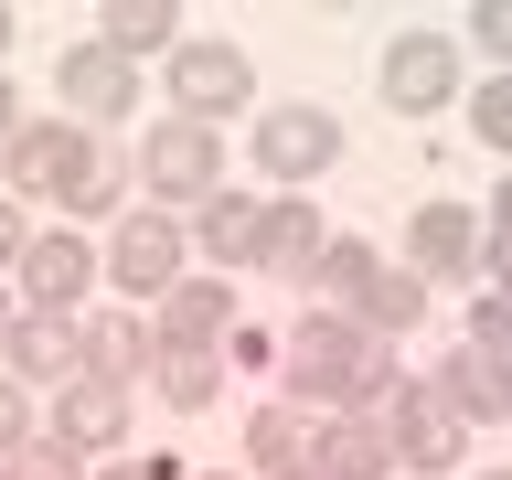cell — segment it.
<instances>
[{"mask_svg":"<svg viewBox=\"0 0 512 480\" xmlns=\"http://www.w3.org/2000/svg\"><path fill=\"white\" fill-rule=\"evenodd\" d=\"M54 96L75 107V128H107V118H128L139 107V64L128 54H107V43H64V64H54Z\"/></svg>","mask_w":512,"mask_h":480,"instance_id":"cell-11","label":"cell"},{"mask_svg":"<svg viewBox=\"0 0 512 480\" xmlns=\"http://www.w3.org/2000/svg\"><path fill=\"white\" fill-rule=\"evenodd\" d=\"M139 182L160 192V214H182V203H214V192H224V128L160 118L150 139H139Z\"/></svg>","mask_w":512,"mask_h":480,"instance_id":"cell-6","label":"cell"},{"mask_svg":"<svg viewBox=\"0 0 512 480\" xmlns=\"http://www.w3.org/2000/svg\"><path fill=\"white\" fill-rule=\"evenodd\" d=\"M182 278H192V224L160 214V203H128L118 235H107V288H118V310H160Z\"/></svg>","mask_w":512,"mask_h":480,"instance_id":"cell-4","label":"cell"},{"mask_svg":"<svg viewBox=\"0 0 512 480\" xmlns=\"http://www.w3.org/2000/svg\"><path fill=\"white\" fill-rule=\"evenodd\" d=\"M192 256H214L224 278H235V267H256V235H267V203H256V192H214V203H192Z\"/></svg>","mask_w":512,"mask_h":480,"instance_id":"cell-17","label":"cell"},{"mask_svg":"<svg viewBox=\"0 0 512 480\" xmlns=\"http://www.w3.org/2000/svg\"><path fill=\"white\" fill-rule=\"evenodd\" d=\"M320 246H331V235H320L310 192H278V203H267V235H256V267H278V278H310Z\"/></svg>","mask_w":512,"mask_h":480,"instance_id":"cell-20","label":"cell"},{"mask_svg":"<svg viewBox=\"0 0 512 480\" xmlns=\"http://www.w3.org/2000/svg\"><path fill=\"white\" fill-rule=\"evenodd\" d=\"M288 480H320V470H288Z\"/></svg>","mask_w":512,"mask_h":480,"instance_id":"cell-40","label":"cell"},{"mask_svg":"<svg viewBox=\"0 0 512 480\" xmlns=\"http://www.w3.org/2000/svg\"><path fill=\"white\" fill-rule=\"evenodd\" d=\"M171 75V118H192V128H224V118H256L267 96H256V64L224 43V32H182V54L160 64Z\"/></svg>","mask_w":512,"mask_h":480,"instance_id":"cell-5","label":"cell"},{"mask_svg":"<svg viewBox=\"0 0 512 480\" xmlns=\"http://www.w3.org/2000/svg\"><path fill=\"white\" fill-rule=\"evenodd\" d=\"M491 288H502V299H512V267H502V278H491Z\"/></svg>","mask_w":512,"mask_h":480,"instance_id":"cell-37","label":"cell"},{"mask_svg":"<svg viewBox=\"0 0 512 480\" xmlns=\"http://www.w3.org/2000/svg\"><path fill=\"white\" fill-rule=\"evenodd\" d=\"M22 246H32V224H22V203L0 192V267H22Z\"/></svg>","mask_w":512,"mask_h":480,"instance_id":"cell-32","label":"cell"},{"mask_svg":"<svg viewBox=\"0 0 512 480\" xmlns=\"http://www.w3.org/2000/svg\"><path fill=\"white\" fill-rule=\"evenodd\" d=\"M459 342L491 363V384H502V406H512V299H502V288H480V299H470V331H459Z\"/></svg>","mask_w":512,"mask_h":480,"instance_id":"cell-24","label":"cell"},{"mask_svg":"<svg viewBox=\"0 0 512 480\" xmlns=\"http://www.w3.org/2000/svg\"><path fill=\"white\" fill-rule=\"evenodd\" d=\"M470 480H512V470H470Z\"/></svg>","mask_w":512,"mask_h":480,"instance_id":"cell-39","label":"cell"},{"mask_svg":"<svg viewBox=\"0 0 512 480\" xmlns=\"http://www.w3.org/2000/svg\"><path fill=\"white\" fill-rule=\"evenodd\" d=\"M384 438H395V470H416V480H438V470H459V448H470V427H459V416L438 406V395H427V384H395V395H384Z\"/></svg>","mask_w":512,"mask_h":480,"instance_id":"cell-9","label":"cell"},{"mask_svg":"<svg viewBox=\"0 0 512 480\" xmlns=\"http://www.w3.org/2000/svg\"><path fill=\"white\" fill-rule=\"evenodd\" d=\"M342 320H363V331H374V342H406L416 320H427V278H395V267H384V278L363 288V299H352Z\"/></svg>","mask_w":512,"mask_h":480,"instance_id":"cell-22","label":"cell"},{"mask_svg":"<svg viewBox=\"0 0 512 480\" xmlns=\"http://www.w3.org/2000/svg\"><path fill=\"white\" fill-rule=\"evenodd\" d=\"M416 384H427V395H438V406L448 416H459V427H502V384H491V363H480V352L470 342H448V352H427V374H416Z\"/></svg>","mask_w":512,"mask_h":480,"instance_id":"cell-16","label":"cell"},{"mask_svg":"<svg viewBox=\"0 0 512 480\" xmlns=\"http://www.w3.org/2000/svg\"><path fill=\"white\" fill-rule=\"evenodd\" d=\"M374 86L395 118H427V107H459V43L448 32H395L374 64Z\"/></svg>","mask_w":512,"mask_h":480,"instance_id":"cell-8","label":"cell"},{"mask_svg":"<svg viewBox=\"0 0 512 480\" xmlns=\"http://www.w3.org/2000/svg\"><path fill=\"white\" fill-rule=\"evenodd\" d=\"M160 363V331L139 310H118V299H107V310H86V374H107V384H128V374H150Z\"/></svg>","mask_w":512,"mask_h":480,"instance_id":"cell-18","label":"cell"},{"mask_svg":"<svg viewBox=\"0 0 512 480\" xmlns=\"http://www.w3.org/2000/svg\"><path fill=\"white\" fill-rule=\"evenodd\" d=\"M310 470L320 480H395V438H384V416H320L310 427Z\"/></svg>","mask_w":512,"mask_h":480,"instance_id":"cell-13","label":"cell"},{"mask_svg":"<svg viewBox=\"0 0 512 480\" xmlns=\"http://www.w3.org/2000/svg\"><path fill=\"white\" fill-rule=\"evenodd\" d=\"M0 374L11 384H32V395H43V384H75L86 374V320H64V310H11V331H0Z\"/></svg>","mask_w":512,"mask_h":480,"instance_id":"cell-10","label":"cell"},{"mask_svg":"<svg viewBox=\"0 0 512 480\" xmlns=\"http://www.w3.org/2000/svg\"><path fill=\"white\" fill-rule=\"evenodd\" d=\"M171 22H182V11H171V0H118V11H96V43H107V54H128V64H171V54H182V32H171Z\"/></svg>","mask_w":512,"mask_h":480,"instance_id":"cell-21","label":"cell"},{"mask_svg":"<svg viewBox=\"0 0 512 480\" xmlns=\"http://www.w3.org/2000/svg\"><path fill=\"white\" fill-rule=\"evenodd\" d=\"M470 128H480V150H502V160H512V75H491V86L470 96Z\"/></svg>","mask_w":512,"mask_h":480,"instance_id":"cell-28","label":"cell"},{"mask_svg":"<svg viewBox=\"0 0 512 480\" xmlns=\"http://www.w3.org/2000/svg\"><path fill=\"white\" fill-rule=\"evenodd\" d=\"M224 363H246V374L278 363V331H267V320H235V331H224Z\"/></svg>","mask_w":512,"mask_h":480,"instance_id":"cell-31","label":"cell"},{"mask_svg":"<svg viewBox=\"0 0 512 480\" xmlns=\"http://www.w3.org/2000/svg\"><path fill=\"white\" fill-rule=\"evenodd\" d=\"M406 256H416V278L448 288V278H480V214L470 203H448V192H427L406 214Z\"/></svg>","mask_w":512,"mask_h":480,"instance_id":"cell-12","label":"cell"},{"mask_svg":"<svg viewBox=\"0 0 512 480\" xmlns=\"http://www.w3.org/2000/svg\"><path fill=\"white\" fill-rule=\"evenodd\" d=\"M54 438L86 459V448H128V384H107V374H75L54 395Z\"/></svg>","mask_w":512,"mask_h":480,"instance_id":"cell-15","label":"cell"},{"mask_svg":"<svg viewBox=\"0 0 512 480\" xmlns=\"http://www.w3.org/2000/svg\"><path fill=\"white\" fill-rule=\"evenodd\" d=\"M310 427H320V416H299L288 395H278V406H256V416H246V480L310 470Z\"/></svg>","mask_w":512,"mask_h":480,"instance_id":"cell-19","label":"cell"},{"mask_svg":"<svg viewBox=\"0 0 512 480\" xmlns=\"http://www.w3.org/2000/svg\"><path fill=\"white\" fill-rule=\"evenodd\" d=\"M11 310H22V299H11V288H0V331H11Z\"/></svg>","mask_w":512,"mask_h":480,"instance_id":"cell-35","label":"cell"},{"mask_svg":"<svg viewBox=\"0 0 512 480\" xmlns=\"http://www.w3.org/2000/svg\"><path fill=\"white\" fill-rule=\"evenodd\" d=\"M278 384H288V406H299V416H363V406H384V395L406 384V363H395L363 320L310 310V320H288V331H278Z\"/></svg>","mask_w":512,"mask_h":480,"instance_id":"cell-1","label":"cell"},{"mask_svg":"<svg viewBox=\"0 0 512 480\" xmlns=\"http://www.w3.org/2000/svg\"><path fill=\"white\" fill-rule=\"evenodd\" d=\"M0 54H11V11H0Z\"/></svg>","mask_w":512,"mask_h":480,"instance_id":"cell-36","label":"cell"},{"mask_svg":"<svg viewBox=\"0 0 512 480\" xmlns=\"http://www.w3.org/2000/svg\"><path fill=\"white\" fill-rule=\"evenodd\" d=\"M470 43H480V54H491V64L512 75V0H480V11H470Z\"/></svg>","mask_w":512,"mask_h":480,"instance_id":"cell-30","label":"cell"},{"mask_svg":"<svg viewBox=\"0 0 512 480\" xmlns=\"http://www.w3.org/2000/svg\"><path fill=\"white\" fill-rule=\"evenodd\" d=\"M11 107H22V96H11V75H0V150L22 139V118H11Z\"/></svg>","mask_w":512,"mask_h":480,"instance_id":"cell-34","label":"cell"},{"mask_svg":"<svg viewBox=\"0 0 512 480\" xmlns=\"http://www.w3.org/2000/svg\"><path fill=\"white\" fill-rule=\"evenodd\" d=\"M22 310H64V320H86V288L107 278V246H86V224H54V235H32L22 246Z\"/></svg>","mask_w":512,"mask_h":480,"instance_id":"cell-7","label":"cell"},{"mask_svg":"<svg viewBox=\"0 0 512 480\" xmlns=\"http://www.w3.org/2000/svg\"><path fill=\"white\" fill-rule=\"evenodd\" d=\"M512 267V171L491 182V214H480V278H502Z\"/></svg>","mask_w":512,"mask_h":480,"instance_id":"cell-27","label":"cell"},{"mask_svg":"<svg viewBox=\"0 0 512 480\" xmlns=\"http://www.w3.org/2000/svg\"><path fill=\"white\" fill-rule=\"evenodd\" d=\"M320 288H331V310H352V299H363V288L384 278V256L363 246V235H331V246H320V267H310Z\"/></svg>","mask_w":512,"mask_h":480,"instance_id":"cell-25","label":"cell"},{"mask_svg":"<svg viewBox=\"0 0 512 480\" xmlns=\"http://www.w3.org/2000/svg\"><path fill=\"white\" fill-rule=\"evenodd\" d=\"M246 160H256V182L310 192L320 171H342V107H310V96L256 107V118H246Z\"/></svg>","mask_w":512,"mask_h":480,"instance_id":"cell-3","label":"cell"},{"mask_svg":"<svg viewBox=\"0 0 512 480\" xmlns=\"http://www.w3.org/2000/svg\"><path fill=\"white\" fill-rule=\"evenodd\" d=\"M32 438H43V416H32V384L0 374V459H11V448H32Z\"/></svg>","mask_w":512,"mask_h":480,"instance_id":"cell-29","label":"cell"},{"mask_svg":"<svg viewBox=\"0 0 512 480\" xmlns=\"http://www.w3.org/2000/svg\"><path fill=\"white\" fill-rule=\"evenodd\" d=\"M0 182H11V203L22 192H43V203H64V214L86 224V214H118V171H107V150H96V128L75 118H22V139L0 150Z\"/></svg>","mask_w":512,"mask_h":480,"instance_id":"cell-2","label":"cell"},{"mask_svg":"<svg viewBox=\"0 0 512 480\" xmlns=\"http://www.w3.org/2000/svg\"><path fill=\"white\" fill-rule=\"evenodd\" d=\"M203 480H246V470H203Z\"/></svg>","mask_w":512,"mask_h":480,"instance_id":"cell-38","label":"cell"},{"mask_svg":"<svg viewBox=\"0 0 512 480\" xmlns=\"http://www.w3.org/2000/svg\"><path fill=\"white\" fill-rule=\"evenodd\" d=\"M86 480H182L171 459H107V470H86Z\"/></svg>","mask_w":512,"mask_h":480,"instance_id":"cell-33","label":"cell"},{"mask_svg":"<svg viewBox=\"0 0 512 480\" xmlns=\"http://www.w3.org/2000/svg\"><path fill=\"white\" fill-rule=\"evenodd\" d=\"M150 384H160V406H171V416H203V406H214V384H224V352H171V342H160Z\"/></svg>","mask_w":512,"mask_h":480,"instance_id":"cell-23","label":"cell"},{"mask_svg":"<svg viewBox=\"0 0 512 480\" xmlns=\"http://www.w3.org/2000/svg\"><path fill=\"white\" fill-rule=\"evenodd\" d=\"M0 480H86V459H75V448L43 427L32 448H11V459H0Z\"/></svg>","mask_w":512,"mask_h":480,"instance_id":"cell-26","label":"cell"},{"mask_svg":"<svg viewBox=\"0 0 512 480\" xmlns=\"http://www.w3.org/2000/svg\"><path fill=\"white\" fill-rule=\"evenodd\" d=\"M150 331H160L171 352H224V331H235V288H224V278H182V288L150 310Z\"/></svg>","mask_w":512,"mask_h":480,"instance_id":"cell-14","label":"cell"}]
</instances>
